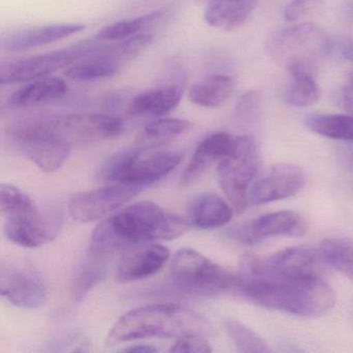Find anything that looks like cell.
<instances>
[{
    "instance_id": "obj_39",
    "label": "cell",
    "mask_w": 353,
    "mask_h": 353,
    "mask_svg": "<svg viewBox=\"0 0 353 353\" xmlns=\"http://www.w3.org/2000/svg\"><path fill=\"white\" fill-rule=\"evenodd\" d=\"M123 352H141V353H152L158 352V349L150 345H135V346L128 347L123 349Z\"/></svg>"
},
{
    "instance_id": "obj_17",
    "label": "cell",
    "mask_w": 353,
    "mask_h": 353,
    "mask_svg": "<svg viewBox=\"0 0 353 353\" xmlns=\"http://www.w3.org/2000/svg\"><path fill=\"white\" fill-rule=\"evenodd\" d=\"M236 143L237 136L223 132L206 137L196 148L189 165L181 175V187L195 185L214 163H220L228 157L234 150Z\"/></svg>"
},
{
    "instance_id": "obj_29",
    "label": "cell",
    "mask_w": 353,
    "mask_h": 353,
    "mask_svg": "<svg viewBox=\"0 0 353 353\" xmlns=\"http://www.w3.org/2000/svg\"><path fill=\"white\" fill-rule=\"evenodd\" d=\"M121 63L107 57H90L69 67L65 75L76 81H94L117 75L121 70Z\"/></svg>"
},
{
    "instance_id": "obj_27",
    "label": "cell",
    "mask_w": 353,
    "mask_h": 353,
    "mask_svg": "<svg viewBox=\"0 0 353 353\" xmlns=\"http://www.w3.org/2000/svg\"><path fill=\"white\" fill-rule=\"evenodd\" d=\"M310 131L322 137L353 141V115L314 114L305 119Z\"/></svg>"
},
{
    "instance_id": "obj_14",
    "label": "cell",
    "mask_w": 353,
    "mask_h": 353,
    "mask_svg": "<svg viewBox=\"0 0 353 353\" xmlns=\"http://www.w3.org/2000/svg\"><path fill=\"white\" fill-rule=\"evenodd\" d=\"M307 174L295 165L278 164L252 185L248 195L253 205L287 199L303 191Z\"/></svg>"
},
{
    "instance_id": "obj_4",
    "label": "cell",
    "mask_w": 353,
    "mask_h": 353,
    "mask_svg": "<svg viewBox=\"0 0 353 353\" xmlns=\"http://www.w3.org/2000/svg\"><path fill=\"white\" fill-rule=\"evenodd\" d=\"M266 50L290 75L314 74L318 63L330 54V38L316 24H295L272 34Z\"/></svg>"
},
{
    "instance_id": "obj_22",
    "label": "cell",
    "mask_w": 353,
    "mask_h": 353,
    "mask_svg": "<svg viewBox=\"0 0 353 353\" xmlns=\"http://www.w3.org/2000/svg\"><path fill=\"white\" fill-rule=\"evenodd\" d=\"M67 92V83L61 78H40L15 90L8 99V104L15 108H28L63 98Z\"/></svg>"
},
{
    "instance_id": "obj_15",
    "label": "cell",
    "mask_w": 353,
    "mask_h": 353,
    "mask_svg": "<svg viewBox=\"0 0 353 353\" xmlns=\"http://www.w3.org/2000/svg\"><path fill=\"white\" fill-rule=\"evenodd\" d=\"M63 225L61 214L57 212L42 214L40 210L6 220V236L16 245L38 248L52 241Z\"/></svg>"
},
{
    "instance_id": "obj_1",
    "label": "cell",
    "mask_w": 353,
    "mask_h": 353,
    "mask_svg": "<svg viewBox=\"0 0 353 353\" xmlns=\"http://www.w3.org/2000/svg\"><path fill=\"white\" fill-rule=\"evenodd\" d=\"M190 227L189 220L165 212L158 204L138 202L97 227L90 241V257L103 261L140 243L177 239Z\"/></svg>"
},
{
    "instance_id": "obj_24",
    "label": "cell",
    "mask_w": 353,
    "mask_h": 353,
    "mask_svg": "<svg viewBox=\"0 0 353 353\" xmlns=\"http://www.w3.org/2000/svg\"><path fill=\"white\" fill-rule=\"evenodd\" d=\"M234 83L229 76L212 75L194 84L189 90V100L197 106L218 108L233 92Z\"/></svg>"
},
{
    "instance_id": "obj_11",
    "label": "cell",
    "mask_w": 353,
    "mask_h": 353,
    "mask_svg": "<svg viewBox=\"0 0 353 353\" xmlns=\"http://www.w3.org/2000/svg\"><path fill=\"white\" fill-rule=\"evenodd\" d=\"M10 139L28 160L46 172L59 170L71 152V146L57 138L28 129L21 123L9 128Z\"/></svg>"
},
{
    "instance_id": "obj_36",
    "label": "cell",
    "mask_w": 353,
    "mask_h": 353,
    "mask_svg": "<svg viewBox=\"0 0 353 353\" xmlns=\"http://www.w3.org/2000/svg\"><path fill=\"white\" fill-rule=\"evenodd\" d=\"M334 54L353 61V38L349 36H336L330 38V54Z\"/></svg>"
},
{
    "instance_id": "obj_18",
    "label": "cell",
    "mask_w": 353,
    "mask_h": 353,
    "mask_svg": "<svg viewBox=\"0 0 353 353\" xmlns=\"http://www.w3.org/2000/svg\"><path fill=\"white\" fill-rule=\"evenodd\" d=\"M85 28L81 23H55L14 30L1 38V50L20 52L37 48L73 36Z\"/></svg>"
},
{
    "instance_id": "obj_12",
    "label": "cell",
    "mask_w": 353,
    "mask_h": 353,
    "mask_svg": "<svg viewBox=\"0 0 353 353\" xmlns=\"http://www.w3.org/2000/svg\"><path fill=\"white\" fill-rule=\"evenodd\" d=\"M141 188L117 183L92 191L81 192L70 199L68 210L76 222H94L133 199L140 193Z\"/></svg>"
},
{
    "instance_id": "obj_40",
    "label": "cell",
    "mask_w": 353,
    "mask_h": 353,
    "mask_svg": "<svg viewBox=\"0 0 353 353\" xmlns=\"http://www.w3.org/2000/svg\"><path fill=\"white\" fill-rule=\"evenodd\" d=\"M212 0H195V3L199 7L205 8L206 6L210 5L212 3Z\"/></svg>"
},
{
    "instance_id": "obj_26",
    "label": "cell",
    "mask_w": 353,
    "mask_h": 353,
    "mask_svg": "<svg viewBox=\"0 0 353 353\" xmlns=\"http://www.w3.org/2000/svg\"><path fill=\"white\" fill-rule=\"evenodd\" d=\"M164 11L158 10L139 17L114 22L102 28L96 38L104 42H119L143 34L144 30L156 24L164 16Z\"/></svg>"
},
{
    "instance_id": "obj_21",
    "label": "cell",
    "mask_w": 353,
    "mask_h": 353,
    "mask_svg": "<svg viewBox=\"0 0 353 353\" xmlns=\"http://www.w3.org/2000/svg\"><path fill=\"white\" fill-rule=\"evenodd\" d=\"M257 5L258 0H212L204 8V20L212 28L231 32L247 21Z\"/></svg>"
},
{
    "instance_id": "obj_20",
    "label": "cell",
    "mask_w": 353,
    "mask_h": 353,
    "mask_svg": "<svg viewBox=\"0 0 353 353\" xmlns=\"http://www.w3.org/2000/svg\"><path fill=\"white\" fill-rule=\"evenodd\" d=\"M181 97V84H165L137 94L130 103L129 112L134 117H163L176 108Z\"/></svg>"
},
{
    "instance_id": "obj_30",
    "label": "cell",
    "mask_w": 353,
    "mask_h": 353,
    "mask_svg": "<svg viewBox=\"0 0 353 353\" xmlns=\"http://www.w3.org/2000/svg\"><path fill=\"white\" fill-rule=\"evenodd\" d=\"M292 81L287 92L284 101L292 107H309L319 101L321 92L314 78V74L299 72L291 74Z\"/></svg>"
},
{
    "instance_id": "obj_38",
    "label": "cell",
    "mask_w": 353,
    "mask_h": 353,
    "mask_svg": "<svg viewBox=\"0 0 353 353\" xmlns=\"http://www.w3.org/2000/svg\"><path fill=\"white\" fill-rule=\"evenodd\" d=\"M336 100H338L336 102L340 105L341 108L353 115V84L342 88L338 92Z\"/></svg>"
},
{
    "instance_id": "obj_6",
    "label": "cell",
    "mask_w": 353,
    "mask_h": 353,
    "mask_svg": "<svg viewBox=\"0 0 353 353\" xmlns=\"http://www.w3.org/2000/svg\"><path fill=\"white\" fill-rule=\"evenodd\" d=\"M183 159L181 150L137 146L111 158L103 169V176L117 183L144 187L168 175Z\"/></svg>"
},
{
    "instance_id": "obj_8",
    "label": "cell",
    "mask_w": 353,
    "mask_h": 353,
    "mask_svg": "<svg viewBox=\"0 0 353 353\" xmlns=\"http://www.w3.org/2000/svg\"><path fill=\"white\" fill-rule=\"evenodd\" d=\"M318 249L296 245L281 250L268 257L245 255L239 263V278L243 282L285 280L315 274L319 262Z\"/></svg>"
},
{
    "instance_id": "obj_13",
    "label": "cell",
    "mask_w": 353,
    "mask_h": 353,
    "mask_svg": "<svg viewBox=\"0 0 353 353\" xmlns=\"http://www.w3.org/2000/svg\"><path fill=\"white\" fill-rule=\"evenodd\" d=\"M307 230L305 219L295 212H268L230 231V236L247 245H254L268 237L301 236Z\"/></svg>"
},
{
    "instance_id": "obj_16",
    "label": "cell",
    "mask_w": 353,
    "mask_h": 353,
    "mask_svg": "<svg viewBox=\"0 0 353 353\" xmlns=\"http://www.w3.org/2000/svg\"><path fill=\"white\" fill-rule=\"evenodd\" d=\"M1 295L24 309H38L47 301L48 290L42 280L30 270L3 265L0 270Z\"/></svg>"
},
{
    "instance_id": "obj_7",
    "label": "cell",
    "mask_w": 353,
    "mask_h": 353,
    "mask_svg": "<svg viewBox=\"0 0 353 353\" xmlns=\"http://www.w3.org/2000/svg\"><path fill=\"white\" fill-rule=\"evenodd\" d=\"M32 131L46 134L73 146H86L117 137L123 132L119 117L99 113L68 114L40 121H23Z\"/></svg>"
},
{
    "instance_id": "obj_35",
    "label": "cell",
    "mask_w": 353,
    "mask_h": 353,
    "mask_svg": "<svg viewBox=\"0 0 353 353\" xmlns=\"http://www.w3.org/2000/svg\"><path fill=\"white\" fill-rule=\"evenodd\" d=\"M212 349L210 343L202 336H188L179 339L176 344L173 345L170 352L210 353Z\"/></svg>"
},
{
    "instance_id": "obj_31",
    "label": "cell",
    "mask_w": 353,
    "mask_h": 353,
    "mask_svg": "<svg viewBox=\"0 0 353 353\" xmlns=\"http://www.w3.org/2000/svg\"><path fill=\"white\" fill-rule=\"evenodd\" d=\"M0 208L6 220L26 216L39 210L34 200L28 194L10 183H1Z\"/></svg>"
},
{
    "instance_id": "obj_3",
    "label": "cell",
    "mask_w": 353,
    "mask_h": 353,
    "mask_svg": "<svg viewBox=\"0 0 353 353\" xmlns=\"http://www.w3.org/2000/svg\"><path fill=\"white\" fill-rule=\"evenodd\" d=\"M237 290L262 307L303 317L324 315L336 303L332 287L316 274L285 280H241Z\"/></svg>"
},
{
    "instance_id": "obj_23",
    "label": "cell",
    "mask_w": 353,
    "mask_h": 353,
    "mask_svg": "<svg viewBox=\"0 0 353 353\" xmlns=\"http://www.w3.org/2000/svg\"><path fill=\"white\" fill-rule=\"evenodd\" d=\"M233 210L220 196L206 194L192 202L189 221L200 229H212L224 226L232 219Z\"/></svg>"
},
{
    "instance_id": "obj_28",
    "label": "cell",
    "mask_w": 353,
    "mask_h": 353,
    "mask_svg": "<svg viewBox=\"0 0 353 353\" xmlns=\"http://www.w3.org/2000/svg\"><path fill=\"white\" fill-rule=\"evenodd\" d=\"M318 252L321 261L349 278L353 276V241L346 237L326 239L320 243Z\"/></svg>"
},
{
    "instance_id": "obj_41",
    "label": "cell",
    "mask_w": 353,
    "mask_h": 353,
    "mask_svg": "<svg viewBox=\"0 0 353 353\" xmlns=\"http://www.w3.org/2000/svg\"><path fill=\"white\" fill-rule=\"evenodd\" d=\"M351 82H352L353 84V73L351 74Z\"/></svg>"
},
{
    "instance_id": "obj_9",
    "label": "cell",
    "mask_w": 353,
    "mask_h": 353,
    "mask_svg": "<svg viewBox=\"0 0 353 353\" xmlns=\"http://www.w3.org/2000/svg\"><path fill=\"white\" fill-rule=\"evenodd\" d=\"M104 45V41L94 39L84 41L68 48L18 59L3 65L0 71V83H28L47 77L63 68L71 67L80 59L94 57Z\"/></svg>"
},
{
    "instance_id": "obj_42",
    "label": "cell",
    "mask_w": 353,
    "mask_h": 353,
    "mask_svg": "<svg viewBox=\"0 0 353 353\" xmlns=\"http://www.w3.org/2000/svg\"><path fill=\"white\" fill-rule=\"evenodd\" d=\"M351 279H353V276H351Z\"/></svg>"
},
{
    "instance_id": "obj_10",
    "label": "cell",
    "mask_w": 353,
    "mask_h": 353,
    "mask_svg": "<svg viewBox=\"0 0 353 353\" xmlns=\"http://www.w3.org/2000/svg\"><path fill=\"white\" fill-rule=\"evenodd\" d=\"M259 167V150L250 136H237L234 150L219 163V185L236 212L249 203L248 195Z\"/></svg>"
},
{
    "instance_id": "obj_2",
    "label": "cell",
    "mask_w": 353,
    "mask_h": 353,
    "mask_svg": "<svg viewBox=\"0 0 353 353\" xmlns=\"http://www.w3.org/2000/svg\"><path fill=\"white\" fill-rule=\"evenodd\" d=\"M210 332V322L189 307L176 303H157L137 307L121 316L107 336V344L143 338L205 336Z\"/></svg>"
},
{
    "instance_id": "obj_19",
    "label": "cell",
    "mask_w": 353,
    "mask_h": 353,
    "mask_svg": "<svg viewBox=\"0 0 353 353\" xmlns=\"http://www.w3.org/2000/svg\"><path fill=\"white\" fill-rule=\"evenodd\" d=\"M169 257L170 251L162 245L152 243L136 248L119 263L117 280L129 283L150 278L162 270Z\"/></svg>"
},
{
    "instance_id": "obj_25",
    "label": "cell",
    "mask_w": 353,
    "mask_h": 353,
    "mask_svg": "<svg viewBox=\"0 0 353 353\" xmlns=\"http://www.w3.org/2000/svg\"><path fill=\"white\" fill-rule=\"evenodd\" d=\"M191 123L185 119H160L148 123L139 134L136 144L139 148H156L187 133Z\"/></svg>"
},
{
    "instance_id": "obj_33",
    "label": "cell",
    "mask_w": 353,
    "mask_h": 353,
    "mask_svg": "<svg viewBox=\"0 0 353 353\" xmlns=\"http://www.w3.org/2000/svg\"><path fill=\"white\" fill-rule=\"evenodd\" d=\"M104 272L101 261L90 259V263L83 268L76 281L75 297L77 301H81L86 293L100 282L101 279L104 276Z\"/></svg>"
},
{
    "instance_id": "obj_5",
    "label": "cell",
    "mask_w": 353,
    "mask_h": 353,
    "mask_svg": "<svg viewBox=\"0 0 353 353\" xmlns=\"http://www.w3.org/2000/svg\"><path fill=\"white\" fill-rule=\"evenodd\" d=\"M171 283L177 290L193 296H216L239 289V276L193 249L175 254L170 266Z\"/></svg>"
},
{
    "instance_id": "obj_32",
    "label": "cell",
    "mask_w": 353,
    "mask_h": 353,
    "mask_svg": "<svg viewBox=\"0 0 353 353\" xmlns=\"http://www.w3.org/2000/svg\"><path fill=\"white\" fill-rule=\"evenodd\" d=\"M225 326L239 352L268 353L272 351L268 343L259 334H256L254 330L243 325L241 322L228 320Z\"/></svg>"
},
{
    "instance_id": "obj_37",
    "label": "cell",
    "mask_w": 353,
    "mask_h": 353,
    "mask_svg": "<svg viewBox=\"0 0 353 353\" xmlns=\"http://www.w3.org/2000/svg\"><path fill=\"white\" fill-rule=\"evenodd\" d=\"M317 1L318 0H292L285 9V20L288 22L299 21Z\"/></svg>"
},
{
    "instance_id": "obj_34",
    "label": "cell",
    "mask_w": 353,
    "mask_h": 353,
    "mask_svg": "<svg viewBox=\"0 0 353 353\" xmlns=\"http://www.w3.org/2000/svg\"><path fill=\"white\" fill-rule=\"evenodd\" d=\"M261 96L257 90H251L243 94L237 102L235 117L239 121L248 123L254 121L259 113Z\"/></svg>"
}]
</instances>
